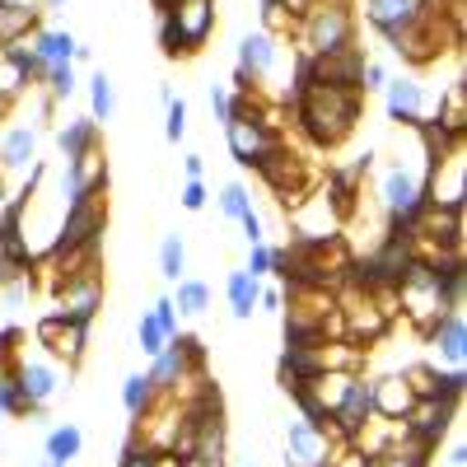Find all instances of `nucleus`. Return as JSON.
<instances>
[{"label": "nucleus", "instance_id": "nucleus-1", "mask_svg": "<svg viewBox=\"0 0 467 467\" xmlns=\"http://www.w3.org/2000/svg\"><path fill=\"white\" fill-rule=\"evenodd\" d=\"M290 112H295L299 131L318 150H337L350 131L360 127L365 94L360 89H337V85H314V89H304L299 99H290Z\"/></svg>", "mask_w": 467, "mask_h": 467}, {"label": "nucleus", "instance_id": "nucleus-2", "mask_svg": "<svg viewBox=\"0 0 467 467\" xmlns=\"http://www.w3.org/2000/svg\"><path fill=\"white\" fill-rule=\"evenodd\" d=\"M295 43L299 57H332L356 43V15L350 5H314L295 24Z\"/></svg>", "mask_w": 467, "mask_h": 467}, {"label": "nucleus", "instance_id": "nucleus-3", "mask_svg": "<svg viewBox=\"0 0 467 467\" xmlns=\"http://www.w3.org/2000/svg\"><path fill=\"white\" fill-rule=\"evenodd\" d=\"M108 229V192H94V197L70 202L57 229V244L47 257H70V253H99V239Z\"/></svg>", "mask_w": 467, "mask_h": 467}, {"label": "nucleus", "instance_id": "nucleus-4", "mask_svg": "<svg viewBox=\"0 0 467 467\" xmlns=\"http://www.w3.org/2000/svg\"><path fill=\"white\" fill-rule=\"evenodd\" d=\"M253 173H262V182H266L271 192H276V202H281L285 211H290V206H299V202L308 197V192L318 187V173L308 169V164L299 160V154H295L290 145L271 150V154H266V160H262Z\"/></svg>", "mask_w": 467, "mask_h": 467}, {"label": "nucleus", "instance_id": "nucleus-5", "mask_svg": "<svg viewBox=\"0 0 467 467\" xmlns=\"http://www.w3.org/2000/svg\"><path fill=\"white\" fill-rule=\"evenodd\" d=\"M202 360H206V350H202V341L197 337H187V332H178L160 356L150 360V383H154V393L160 398H173L178 388L192 379V374H202Z\"/></svg>", "mask_w": 467, "mask_h": 467}, {"label": "nucleus", "instance_id": "nucleus-6", "mask_svg": "<svg viewBox=\"0 0 467 467\" xmlns=\"http://www.w3.org/2000/svg\"><path fill=\"white\" fill-rule=\"evenodd\" d=\"M37 346L47 350V360L75 369L85 360V346H89V323H75V318H61V314H47L37 323Z\"/></svg>", "mask_w": 467, "mask_h": 467}, {"label": "nucleus", "instance_id": "nucleus-7", "mask_svg": "<svg viewBox=\"0 0 467 467\" xmlns=\"http://www.w3.org/2000/svg\"><path fill=\"white\" fill-rule=\"evenodd\" d=\"M285 215H290V229H295V244H332V239H337V224H341L337 206L323 197V187H314V192H308L299 206H290Z\"/></svg>", "mask_w": 467, "mask_h": 467}, {"label": "nucleus", "instance_id": "nucleus-8", "mask_svg": "<svg viewBox=\"0 0 467 467\" xmlns=\"http://www.w3.org/2000/svg\"><path fill=\"white\" fill-rule=\"evenodd\" d=\"M374 416V379H365V374H350V383H346V393H341V402L332 407V420H327V431L341 440V444H350L360 435V425Z\"/></svg>", "mask_w": 467, "mask_h": 467}, {"label": "nucleus", "instance_id": "nucleus-9", "mask_svg": "<svg viewBox=\"0 0 467 467\" xmlns=\"http://www.w3.org/2000/svg\"><path fill=\"white\" fill-rule=\"evenodd\" d=\"M341 440L323 425H308V420H290V435H285V467H332Z\"/></svg>", "mask_w": 467, "mask_h": 467}, {"label": "nucleus", "instance_id": "nucleus-10", "mask_svg": "<svg viewBox=\"0 0 467 467\" xmlns=\"http://www.w3.org/2000/svg\"><path fill=\"white\" fill-rule=\"evenodd\" d=\"M99 304H103V276H99V266H85V271H75V276L57 281V314L61 318L94 323Z\"/></svg>", "mask_w": 467, "mask_h": 467}, {"label": "nucleus", "instance_id": "nucleus-11", "mask_svg": "<svg viewBox=\"0 0 467 467\" xmlns=\"http://www.w3.org/2000/svg\"><path fill=\"white\" fill-rule=\"evenodd\" d=\"M33 164H37V122H19L15 117L10 127H0V178H5V187L10 182L24 187Z\"/></svg>", "mask_w": 467, "mask_h": 467}, {"label": "nucleus", "instance_id": "nucleus-12", "mask_svg": "<svg viewBox=\"0 0 467 467\" xmlns=\"http://www.w3.org/2000/svg\"><path fill=\"white\" fill-rule=\"evenodd\" d=\"M425 197L435 206H462L467 202V150H462V140L440 164H431V173H425Z\"/></svg>", "mask_w": 467, "mask_h": 467}, {"label": "nucleus", "instance_id": "nucleus-13", "mask_svg": "<svg viewBox=\"0 0 467 467\" xmlns=\"http://www.w3.org/2000/svg\"><path fill=\"white\" fill-rule=\"evenodd\" d=\"M15 383H19V393H24L28 411H43V407L61 393L66 374H61V365L47 360V356H33V360L19 356V365H15Z\"/></svg>", "mask_w": 467, "mask_h": 467}, {"label": "nucleus", "instance_id": "nucleus-14", "mask_svg": "<svg viewBox=\"0 0 467 467\" xmlns=\"http://www.w3.org/2000/svg\"><path fill=\"white\" fill-rule=\"evenodd\" d=\"M379 202H383V211L393 215V220H402L411 206H420V202H425V173L398 160L393 169H388V173L379 178Z\"/></svg>", "mask_w": 467, "mask_h": 467}, {"label": "nucleus", "instance_id": "nucleus-15", "mask_svg": "<svg viewBox=\"0 0 467 467\" xmlns=\"http://www.w3.org/2000/svg\"><path fill=\"white\" fill-rule=\"evenodd\" d=\"M164 15L173 19L187 57H197L211 43V33H215V0H173V10H164Z\"/></svg>", "mask_w": 467, "mask_h": 467}, {"label": "nucleus", "instance_id": "nucleus-16", "mask_svg": "<svg viewBox=\"0 0 467 467\" xmlns=\"http://www.w3.org/2000/svg\"><path fill=\"white\" fill-rule=\"evenodd\" d=\"M458 416V402H444V398H416L411 411H407V435L425 449H440V440L449 435V425Z\"/></svg>", "mask_w": 467, "mask_h": 467}, {"label": "nucleus", "instance_id": "nucleus-17", "mask_svg": "<svg viewBox=\"0 0 467 467\" xmlns=\"http://www.w3.org/2000/svg\"><path fill=\"white\" fill-rule=\"evenodd\" d=\"M94 192H108V154H103V145L85 150L80 160H66V206L80 202V197H94Z\"/></svg>", "mask_w": 467, "mask_h": 467}, {"label": "nucleus", "instance_id": "nucleus-18", "mask_svg": "<svg viewBox=\"0 0 467 467\" xmlns=\"http://www.w3.org/2000/svg\"><path fill=\"white\" fill-rule=\"evenodd\" d=\"M276 70V33H266V28H253L239 37V70L234 75H244V80L257 89V80H266V75Z\"/></svg>", "mask_w": 467, "mask_h": 467}, {"label": "nucleus", "instance_id": "nucleus-19", "mask_svg": "<svg viewBox=\"0 0 467 467\" xmlns=\"http://www.w3.org/2000/svg\"><path fill=\"white\" fill-rule=\"evenodd\" d=\"M383 108H388V117H393L398 127H416L420 117H425V85L420 80H411V75H402V80H388L383 85Z\"/></svg>", "mask_w": 467, "mask_h": 467}, {"label": "nucleus", "instance_id": "nucleus-20", "mask_svg": "<svg viewBox=\"0 0 467 467\" xmlns=\"http://www.w3.org/2000/svg\"><path fill=\"white\" fill-rule=\"evenodd\" d=\"M425 341L435 346V356L449 369H462V360H467V318H462V308H449V314L425 332Z\"/></svg>", "mask_w": 467, "mask_h": 467}, {"label": "nucleus", "instance_id": "nucleus-21", "mask_svg": "<svg viewBox=\"0 0 467 467\" xmlns=\"http://www.w3.org/2000/svg\"><path fill=\"white\" fill-rule=\"evenodd\" d=\"M28 47H33L37 61H43V70H52V66H75V57H80V37H75L70 28H37L28 37Z\"/></svg>", "mask_w": 467, "mask_h": 467}, {"label": "nucleus", "instance_id": "nucleus-22", "mask_svg": "<svg viewBox=\"0 0 467 467\" xmlns=\"http://www.w3.org/2000/svg\"><path fill=\"white\" fill-rule=\"evenodd\" d=\"M420 5H425V0H365V19L374 24V33L388 43V37L402 33V28L416 19Z\"/></svg>", "mask_w": 467, "mask_h": 467}, {"label": "nucleus", "instance_id": "nucleus-23", "mask_svg": "<svg viewBox=\"0 0 467 467\" xmlns=\"http://www.w3.org/2000/svg\"><path fill=\"white\" fill-rule=\"evenodd\" d=\"M416 393H411V383L402 374H383L374 379V416H388V420H407Z\"/></svg>", "mask_w": 467, "mask_h": 467}, {"label": "nucleus", "instance_id": "nucleus-24", "mask_svg": "<svg viewBox=\"0 0 467 467\" xmlns=\"http://www.w3.org/2000/svg\"><path fill=\"white\" fill-rule=\"evenodd\" d=\"M103 145V131L94 117H70V122L57 131V150H61V160H80L85 150Z\"/></svg>", "mask_w": 467, "mask_h": 467}, {"label": "nucleus", "instance_id": "nucleus-25", "mask_svg": "<svg viewBox=\"0 0 467 467\" xmlns=\"http://www.w3.org/2000/svg\"><path fill=\"white\" fill-rule=\"evenodd\" d=\"M80 453H85V431H80V425H70V420L52 425L47 440H43V458H52L57 467H70Z\"/></svg>", "mask_w": 467, "mask_h": 467}, {"label": "nucleus", "instance_id": "nucleus-26", "mask_svg": "<svg viewBox=\"0 0 467 467\" xmlns=\"http://www.w3.org/2000/svg\"><path fill=\"white\" fill-rule=\"evenodd\" d=\"M224 295H229V314H234V323H248V318L257 314V295H262V281H253L248 271H229Z\"/></svg>", "mask_w": 467, "mask_h": 467}, {"label": "nucleus", "instance_id": "nucleus-27", "mask_svg": "<svg viewBox=\"0 0 467 467\" xmlns=\"http://www.w3.org/2000/svg\"><path fill=\"white\" fill-rule=\"evenodd\" d=\"M28 33H37V10L33 5H15V0H0V47L24 43Z\"/></svg>", "mask_w": 467, "mask_h": 467}, {"label": "nucleus", "instance_id": "nucleus-28", "mask_svg": "<svg viewBox=\"0 0 467 467\" xmlns=\"http://www.w3.org/2000/svg\"><path fill=\"white\" fill-rule=\"evenodd\" d=\"M435 122L453 136H467V80H453L444 94H440V117Z\"/></svg>", "mask_w": 467, "mask_h": 467}, {"label": "nucleus", "instance_id": "nucleus-29", "mask_svg": "<svg viewBox=\"0 0 467 467\" xmlns=\"http://www.w3.org/2000/svg\"><path fill=\"white\" fill-rule=\"evenodd\" d=\"M173 299V308L182 318H202L206 308H211V285L206 281H197V276H182L178 281V295H169Z\"/></svg>", "mask_w": 467, "mask_h": 467}, {"label": "nucleus", "instance_id": "nucleus-30", "mask_svg": "<svg viewBox=\"0 0 467 467\" xmlns=\"http://www.w3.org/2000/svg\"><path fill=\"white\" fill-rule=\"evenodd\" d=\"M154 383H150V374H127V383H122V407H127V416L131 420H140L150 407H154Z\"/></svg>", "mask_w": 467, "mask_h": 467}, {"label": "nucleus", "instance_id": "nucleus-31", "mask_svg": "<svg viewBox=\"0 0 467 467\" xmlns=\"http://www.w3.org/2000/svg\"><path fill=\"white\" fill-rule=\"evenodd\" d=\"M0 61H5V66H15V70L24 75V85H28V89H33V85H43V61L33 57L28 37H24V43H10V47H0Z\"/></svg>", "mask_w": 467, "mask_h": 467}, {"label": "nucleus", "instance_id": "nucleus-32", "mask_svg": "<svg viewBox=\"0 0 467 467\" xmlns=\"http://www.w3.org/2000/svg\"><path fill=\"white\" fill-rule=\"evenodd\" d=\"M431 453H435V449H425V444L407 440V444L388 449V453H374L369 467H431Z\"/></svg>", "mask_w": 467, "mask_h": 467}, {"label": "nucleus", "instance_id": "nucleus-33", "mask_svg": "<svg viewBox=\"0 0 467 467\" xmlns=\"http://www.w3.org/2000/svg\"><path fill=\"white\" fill-rule=\"evenodd\" d=\"M160 276L173 281V285L187 276V244H182V234H164V244H160Z\"/></svg>", "mask_w": 467, "mask_h": 467}, {"label": "nucleus", "instance_id": "nucleus-34", "mask_svg": "<svg viewBox=\"0 0 467 467\" xmlns=\"http://www.w3.org/2000/svg\"><path fill=\"white\" fill-rule=\"evenodd\" d=\"M117 112V89H112V80L99 70V75H89V117L94 122H108V117Z\"/></svg>", "mask_w": 467, "mask_h": 467}, {"label": "nucleus", "instance_id": "nucleus-35", "mask_svg": "<svg viewBox=\"0 0 467 467\" xmlns=\"http://www.w3.org/2000/svg\"><path fill=\"white\" fill-rule=\"evenodd\" d=\"M248 211H253V192L244 182H224L220 187V215L224 220H244Z\"/></svg>", "mask_w": 467, "mask_h": 467}, {"label": "nucleus", "instance_id": "nucleus-36", "mask_svg": "<svg viewBox=\"0 0 467 467\" xmlns=\"http://www.w3.org/2000/svg\"><path fill=\"white\" fill-rule=\"evenodd\" d=\"M145 314L154 318V327H160V332H164L169 341H173V337L182 332V327H178V323H182V314H178V308H173V299H169V295H160V299H154V304L145 308Z\"/></svg>", "mask_w": 467, "mask_h": 467}, {"label": "nucleus", "instance_id": "nucleus-37", "mask_svg": "<svg viewBox=\"0 0 467 467\" xmlns=\"http://www.w3.org/2000/svg\"><path fill=\"white\" fill-rule=\"evenodd\" d=\"M43 85H47V99L52 103H61V99H70L75 89V66H52V70H43Z\"/></svg>", "mask_w": 467, "mask_h": 467}, {"label": "nucleus", "instance_id": "nucleus-38", "mask_svg": "<svg viewBox=\"0 0 467 467\" xmlns=\"http://www.w3.org/2000/svg\"><path fill=\"white\" fill-rule=\"evenodd\" d=\"M0 416H28V402L19 393L15 374H0Z\"/></svg>", "mask_w": 467, "mask_h": 467}, {"label": "nucleus", "instance_id": "nucleus-39", "mask_svg": "<svg viewBox=\"0 0 467 467\" xmlns=\"http://www.w3.org/2000/svg\"><path fill=\"white\" fill-rule=\"evenodd\" d=\"M136 341H140V356H150V360H154V356H160V350L169 346V337H164L160 327H154V318H150V314L136 323Z\"/></svg>", "mask_w": 467, "mask_h": 467}, {"label": "nucleus", "instance_id": "nucleus-40", "mask_svg": "<svg viewBox=\"0 0 467 467\" xmlns=\"http://www.w3.org/2000/svg\"><path fill=\"white\" fill-rule=\"evenodd\" d=\"M383 85H388V66H383V61H374V57H365L356 89H360V94H383Z\"/></svg>", "mask_w": 467, "mask_h": 467}, {"label": "nucleus", "instance_id": "nucleus-41", "mask_svg": "<svg viewBox=\"0 0 467 467\" xmlns=\"http://www.w3.org/2000/svg\"><path fill=\"white\" fill-rule=\"evenodd\" d=\"M164 108H169V117H164V136L178 145V140L187 136V99H169Z\"/></svg>", "mask_w": 467, "mask_h": 467}, {"label": "nucleus", "instance_id": "nucleus-42", "mask_svg": "<svg viewBox=\"0 0 467 467\" xmlns=\"http://www.w3.org/2000/svg\"><path fill=\"white\" fill-rule=\"evenodd\" d=\"M154 458H160V453H154L140 435H131V444L122 449V458H117V467H154Z\"/></svg>", "mask_w": 467, "mask_h": 467}, {"label": "nucleus", "instance_id": "nucleus-43", "mask_svg": "<svg viewBox=\"0 0 467 467\" xmlns=\"http://www.w3.org/2000/svg\"><path fill=\"white\" fill-rule=\"evenodd\" d=\"M15 365H19V332L0 327V374H15Z\"/></svg>", "mask_w": 467, "mask_h": 467}, {"label": "nucleus", "instance_id": "nucleus-44", "mask_svg": "<svg viewBox=\"0 0 467 467\" xmlns=\"http://www.w3.org/2000/svg\"><path fill=\"white\" fill-rule=\"evenodd\" d=\"M248 276L253 281H262V276H271V244H248Z\"/></svg>", "mask_w": 467, "mask_h": 467}, {"label": "nucleus", "instance_id": "nucleus-45", "mask_svg": "<svg viewBox=\"0 0 467 467\" xmlns=\"http://www.w3.org/2000/svg\"><path fill=\"white\" fill-rule=\"evenodd\" d=\"M178 202H182V211H206V202H211V197H206V182H202V178H187Z\"/></svg>", "mask_w": 467, "mask_h": 467}, {"label": "nucleus", "instance_id": "nucleus-46", "mask_svg": "<svg viewBox=\"0 0 467 467\" xmlns=\"http://www.w3.org/2000/svg\"><path fill=\"white\" fill-rule=\"evenodd\" d=\"M211 112H215V122H220V127L234 117V94H229L224 85H211Z\"/></svg>", "mask_w": 467, "mask_h": 467}, {"label": "nucleus", "instance_id": "nucleus-47", "mask_svg": "<svg viewBox=\"0 0 467 467\" xmlns=\"http://www.w3.org/2000/svg\"><path fill=\"white\" fill-rule=\"evenodd\" d=\"M257 308H266V314H285V285H266L257 295Z\"/></svg>", "mask_w": 467, "mask_h": 467}, {"label": "nucleus", "instance_id": "nucleus-48", "mask_svg": "<svg viewBox=\"0 0 467 467\" xmlns=\"http://www.w3.org/2000/svg\"><path fill=\"white\" fill-rule=\"evenodd\" d=\"M239 224H244V239H248V244H266V224H262V215H257V211H248Z\"/></svg>", "mask_w": 467, "mask_h": 467}, {"label": "nucleus", "instance_id": "nucleus-49", "mask_svg": "<svg viewBox=\"0 0 467 467\" xmlns=\"http://www.w3.org/2000/svg\"><path fill=\"white\" fill-rule=\"evenodd\" d=\"M182 169H187V178H202V173H206V154H187Z\"/></svg>", "mask_w": 467, "mask_h": 467}, {"label": "nucleus", "instance_id": "nucleus-50", "mask_svg": "<svg viewBox=\"0 0 467 467\" xmlns=\"http://www.w3.org/2000/svg\"><path fill=\"white\" fill-rule=\"evenodd\" d=\"M449 467H467V449H462V444L449 449Z\"/></svg>", "mask_w": 467, "mask_h": 467}, {"label": "nucleus", "instance_id": "nucleus-51", "mask_svg": "<svg viewBox=\"0 0 467 467\" xmlns=\"http://www.w3.org/2000/svg\"><path fill=\"white\" fill-rule=\"evenodd\" d=\"M37 5H43V10H66L70 0H37Z\"/></svg>", "mask_w": 467, "mask_h": 467}, {"label": "nucleus", "instance_id": "nucleus-52", "mask_svg": "<svg viewBox=\"0 0 467 467\" xmlns=\"http://www.w3.org/2000/svg\"><path fill=\"white\" fill-rule=\"evenodd\" d=\"M10 202V187H5V178H0V206H5Z\"/></svg>", "mask_w": 467, "mask_h": 467}, {"label": "nucleus", "instance_id": "nucleus-53", "mask_svg": "<svg viewBox=\"0 0 467 467\" xmlns=\"http://www.w3.org/2000/svg\"><path fill=\"white\" fill-rule=\"evenodd\" d=\"M33 467H57V462H52V458H37V462H33Z\"/></svg>", "mask_w": 467, "mask_h": 467}, {"label": "nucleus", "instance_id": "nucleus-54", "mask_svg": "<svg viewBox=\"0 0 467 467\" xmlns=\"http://www.w3.org/2000/svg\"><path fill=\"white\" fill-rule=\"evenodd\" d=\"M239 467H253V462H239Z\"/></svg>", "mask_w": 467, "mask_h": 467}]
</instances>
